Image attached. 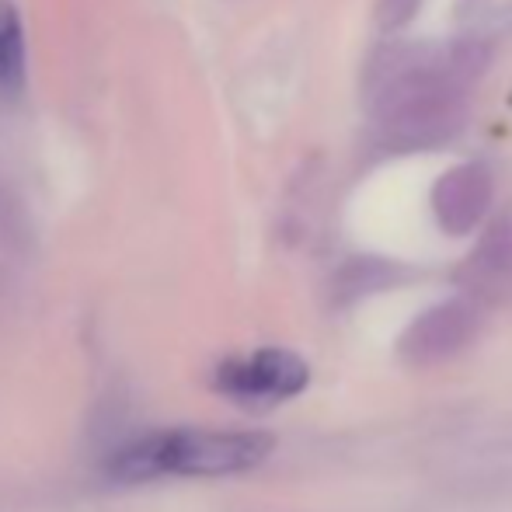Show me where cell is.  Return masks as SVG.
I'll return each instance as SVG.
<instances>
[{
  "label": "cell",
  "mask_w": 512,
  "mask_h": 512,
  "mask_svg": "<svg viewBox=\"0 0 512 512\" xmlns=\"http://www.w3.org/2000/svg\"><path fill=\"white\" fill-rule=\"evenodd\" d=\"M276 450L269 432L171 429L122 446L108 460V474L122 485L157 478H227L265 464Z\"/></svg>",
  "instance_id": "6da1fadb"
},
{
  "label": "cell",
  "mask_w": 512,
  "mask_h": 512,
  "mask_svg": "<svg viewBox=\"0 0 512 512\" xmlns=\"http://www.w3.org/2000/svg\"><path fill=\"white\" fill-rule=\"evenodd\" d=\"M310 384V366L297 352L258 349L251 356H237L220 363L216 391L244 408H272L297 398Z\"/></svg>",
  "instance_id": "7a4b0ae2"
},
{
  "label": "cell",
  "mask_w": 512,
  "mask_h": 512,
  "mask_svg": "<svg viewBox=\"0 0 512 512\" xmlns=\"http://www.w3.org/2000/svg\"><path fill=\"white\" fill-rule=\"evenodd\" d=\"M467 95L464 91H432L415 102H405L380 115L377 136L384 147L391 150H425V147H443L453 140L464 122Z\"/></svg>",
  "instance_id": "3957f363"
},
{
  "label": "cell",
  "mask_w": 512,
  "mask_h": 512,
  "mask_svg": "<svg viewBox=\"0 0 512 512\" xmlns=\"http://www.w3.org/2000/svg\"><path fill=\"white\" fill-rule=\"evenodd\" d=\"M488 199H492V178L481 164H457L450 168L432 189V209L436 220L450 234H464L485 216Z\"/></svg>",
  "instance_id": "277c9868"
},
{
  "label": "cell",
  "mask_w": 512,
  "mask_h": 512,
  "mask_svg": "<svg viewBox=\"0 0 512 512\" xmlns=\"http://www.w3.org/2000/svg\"><path fill=\"white\" fill-rule=\"evenodd\" d=\"M28 74V49L25 25L14 0H0V98H14L25 88Z\"/></svg>",
  "instance_id": "5b68a950"
},
{
  "label": "cell",
  "mask_w": 512,
  "mask_h": 512,
  "mask_svg": "<svg viewBox=\"0 0 512 512\" xmlns=\"http://www.w3.org/2000/svg\"><path fill=\"white\" fill-rule=\"evenodd\" d=\"M418 7H422V0H377V7H373V25H377L380 32H398V28H405L408 21L415 18Z\"/></svg>",
  "instance_id": "8992f818"
}]
</instances>
